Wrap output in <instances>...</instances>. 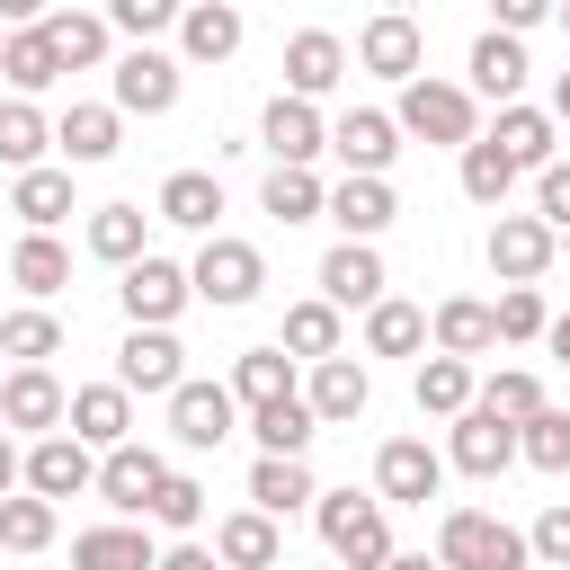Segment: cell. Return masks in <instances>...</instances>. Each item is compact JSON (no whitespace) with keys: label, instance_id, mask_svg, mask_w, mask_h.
Returning a JSON list of instances; mask_svg holds the SVG:
<instances>
[{"label":"cell","instance_id":"1","mask_svg":"<svg viewBox=\"0 0 570 570\" xmlns=\"http://www.w3.org/2000/svg\"><path fill=\"white\" fill-rule=\"evenodd\" d=\"M312 517H321V543L338 552V570H383L392 561V508L374 490H321Z\"/></svg>","mask_w":570,"mask_h":570},{"label":"cell","instance_id":"2","mask_svg":"<svg viewBox=\"0 0 570 570\" xmlns=\"http://www.w3.org/2000/svg\"><path fill=\"white\" fill-rule=\"evenodd\" d=\"M436 570H534L525 534L490 508H445L436 517Z\"/></svg>","mask_w":570,"mask_h":570},{"label":"cell","instance_id":"3","mask_svg":"<svg viewBox=\"0 0 570 570\" xmlns=\"http://www.w3.org/2000/svg\"><path fill=\"white\" fill-rule=\"evenodd\" d=\"M392 125H401V134H419V142H454V151H472V142H481V107H472V89H463V80H436V71H419V80L401 89Z\"/></svg>","mask_w":570,"mask_h":570},{"label":"cell","instance_id":"4","mask_svg":"<svg viewBox=\"0 0 570 570\" xmlns=\"http://www.w3.org/2000/svg\"><path fill=\"white\" fill-rule=\"evenodd\" d=\"M258 285H267V258H258V240H232V232H214V240L187 258V294H196V303H214V312H240V303H258Z\"/></svg>","mask_w":570,"mask_h":570},{"label":"cell","instance_id":"5","mask_svg":"<svg viewBox=\"0 0 570 570\" xmlns=\"http://www.w3.org/2000/svg\"><path fill=\"white\" fill-rule=\"evenodd\" d=\"M223 436H240V401H232V383H205V374H187V383L169 392V445H187V454H214Z\"/></svg>","mask_w":570,"mask_h":570},{"label":"cell","instance_id":"6","mask_svg":"<svg viewBox=\"0 0 570 570\" xmlns=\"http://www.w3.org/2000/svg\"><path fill=\"white\" fill-rule=\"evenodd\" d=\"M356 71H374V80L410 89V80L428 71V36H419V18H401V9L365 18V27H356Z\"/></svg>","mask_w":570,"mask_h":570},{"label":"cell","instance_id":"7","mask_svg":"<svg viewBox=\"0 0 570 570\" xmlns=\"http://www.w3.org/2000/svg\"><path fill=\"white\" fill-rule=\"evenodd\" d=\"M116 303H125V321H134V330H169V321H178V312H187L196 294H187V267L151 249V258H134V267H125Z\"/></svg>","mask_w":570,"mask_h":570},{"label":"cell","instance_id":"8","mask_svg":"<svg viewBox=\"0 0 570 570\" xmlns=\"http://www.w3.org/2000/svg\"><path fill=\"white\" fill-rule=\"evenodd\" d=\"M445 490V454L428 445V436H392L383 454H374V499L383 508H428Z\"/></svg>","mask_w":570,"mask_h":570},{"label":"cell","instance_id":"9","mask_svg":"<svg viewBox=\"0 0 570 570\" xmlns=\"http://www.w3.org/2000/svg\"><path fill=\"white\" fill-rule=\"evenodd\" d=\"M116 392H178L187 383V347H178V330H125V347H116V374H107Z\"/></svg>","mask_w":570,"mask_h":570},{"label":"cell","instance_id":"10","mask_svg":"<svg viewBox=\"0 0 570 570\" xmlns=\"http://www.w3.org/2000/svg\"><path fill=\"white\" fill-rule=\"evenodd\" d=\"M517 463V428L508 419H490L481 401L463 410V419H445V472H472V481H499Z\"/></svg>","mask_w":570,"mask_h":570},{"label":"cell","instance_id":"11","mask_svg":"<svg viewBox=\"0 0 570 570\" xmlns=\"http://www.w3.org/2000/svg\"><path fill=\"white\" fill-rule=\"evenodd\" d=\"M18 481H27V499H45V508H53V499H80V490L98 481V454H89L80 436H62V428H53V436H36V445H27Z\"/></svg>","mask_w":570,"mask_h":570},{"label":"cell","instance_id":"12","mask_svg":"<svg viewBox=\"0 0 570 570\" xmlns=\"http://www.w3.org/2000/svg\"><path fill=\"white\" fill-rule=\"evenodd\" d=\"M160 481H169V454L134 436V445H116V454H98V481H89V490H98V499H107V508H116V517L134 525V517L151 508V490H160Z\"/></svg>","mask_w":570,"mask_h":570},{"label":"cell","instance_id":"13","mask_svg":"<svg viewBox=\"0 0 570 570\" xmlns=\"http://www.w3.org/2000/svg\"><path fill=\"white\" fill-rule=\"evenodd\" d=\"M62 410H71V392L53 383V365H9V374H0V428H18L27 445L53 436Z\"/></svg>","mask_w":570,"mask_h":570},{"label":"cell","instance_id":"14","mask_svg":"<svg viewBox=\"0 0 570 570\" xmlns=\"http://www.w3.org/2000/svg\"><path fill=\"white\" fill-rule=\"evenodd\" d=\"M258 142H267V160H276V169H312V160L330 151V116L276 89V98H267V116H258Z\"/></svg>","mask_w":570,"mask_h":570},{"label":"cell","instance_id":"15","mask_svg":"<svg viewBox=\"0 0 570 570\" xmlns=\"http://www.w3.org/2000/svg\"><path fill=\"white\" fill-rule=\"evenodd\" d=\"M116 116H169L178 107V53H160V45H134L125 62H116V98H107Z\"/></svg>","mask_w":570,"mask_h":570},{"label":"cell","instance_id":"16","mask_svg":"<svg viewBox=\"0 0 570 570\" xmlns=\"http://www.w3.org/2000/svg\"><path fill=\"white\" fill-rule=\"evenodd\" d=\"M53 151H62V169H98V160L125 151V116L98 107V98H71V107L53 116Z\"/></svg>","mask_w":570,"mask_h":570},{"label":"cell","instance_id":"17","mask_svg":"<svg viewBox=\"0 0 570 570\" xmlns=\"http://www.w3.org/2000/svg\"><path fill=\"white\" fill-rule=\"evenodd\" d=\"M330 151L347 160V178H392V160H401V125H392L383 107H347V116L330 125Z\"/></svg>","mask_w":570,"mask_h":570},{"label":"cell","instance_id":"18","mask_svg":"<svg viewBox=\"0 0 570 570\" xmlns=\"http://www.w3.org/2000/svg\"><path fill=\"white\" fill-rule=\"evenodd\" d=\"M392 294V276H383V249H365V240H338L330 258H321V303L330 312H374Z\"/></svg>","mask_w":570,"mask_h":570},{"label":"cell","instance_id":"19","mask_svg":"<svg viewBox=\"0 0 570 570\" xmlns=\"http://www.w3.org/2000/svg\"><path fill=\"white\" fill-rule=\"evenodd\" d=\"M62 436H80L89 454L134 445V392H116V383H80V392H71V410H62Z\"/></svg>","mask_w":570,"mask_h":570},{"label":"cell","instance_id":"20","mask_svg":"<svg viewBox=\"0 0 570 570\" xmlns=\"http://www.w3.org/2000/svg\"><path fill=\"white\" fill-rule=\"evenodd\" d=\"M552 249H561V240H552L534 214H499V223H490V276H499V285H543Z\"/></svg>","mask_w":570,"mask_h":570},{"label":"cell","instance_id":"21","mask_svg":"<svg viewBox=\"0 0 570 570\" xmlns=\"http://www.w3.org/2000/svg\"><path fill=\"white\" fill-rule=\"evenodd\" d=\"M347 80V45L330 36V27H303V36H285V98H330Z\"/></svg>","mask_w":570,"mask_h":570},{"label":"cell","instance_id":"22","mask_svg":"<svg viewBox=\"0 0 570 570\" xmlns=\"http://www.w3.org/2000/svg\"><path fill=\"white\" fill-rule=\"evenodd\" d=\"M321 214L338 223V240H365V249H374V240L392 232V214H401V196H392V178H338Z\"/></svg>","mask_w":570,"mask_h":570},{"label":"cell","instance_id":"23","mask_svg":"<svg viewBox=\"0 0 570 570\" xmlns=\"http://www.w3.org/2000/svg\"><path fill=\"white\" fill-rule=\"evenodd\" d=\"M365 401H374V374H365L356 356H330V365H312V383H303V410H312L321 428H356Z\"/></svg>","mask_w":570,"mask_h":570},{"label":"cell","instance_id":"24","mask_svg":"<svg viewBox=\"0 0 570 570\" xmlns=\"http://www.w3.org/2000/svg\"><path fill=\"white\" fill-rule=\"evenodd\" d=\"M428 338H436V356L472 365V356H490V347H499V321H490V303H481V294H445V303L428 312Z\"/></svg>","mask_w":570,"mask_h":570},{"label":"cell","instance_id":"25","mask_svg":"<svg viewBox=\"0 0 570 570\" xmlns=\"http://www.w3.org/2000/svg\"><path fill=\"white\" fill-rule=\"evenodd\" d=\"M481 142H490V151H499V160H508L517 178H525V169H552V160H561V142H552V116H543V107H499V125H490Z\"/></svg>","mask_w":570,"mask_h":570},{"label":"cell","instance_id":"26","mask_svg":"<svg viewBox=\"0 0 570 570\" xmlns=\"http://www.w3.org/2000/svg\"><path fill=\"white\" fill-rule=\"evenodd\" d=\"M312 499H321L312 463H294V454H258V463H249V508H258V517L285 525V517H303Z\"/></svg>","mask_w":570,"mask_h":570},{"label":"cell","instance_id":"27","mask_svg":"<svg viewBox=\"0 0 570 570\" xmlns=\"http://www.w3.org/2000/svg\"><path fill=\"white\" fill-rule=\"evenodd\" d=\"M214 561H223V570H276V561H285V534H276V517H258V508H232V517H214Z\"/></svg>","mask_w":570,"mask_h":570},{"label":"cell","instance_id":"28","mask_svg":"<svg viewBox=\"0 0 570 570\" xmlns=\"http://www.w3.org/2000/svg\"><path fill=\"white\" fill-rule=\"evenodd\" d=\"M71 570H160V543L142 534V525H80L71 534Z\"/></svg>","mask_w":570,"mask_h":570},{"label":"cell","instance_id":"29","mask_svg":"<svg viewBox=\"0 0 570 570\" xmlns=\"http://www.w3.org/2000/svg\"><path fill=\"white\" fill-rule=\"evenodd\" d=\"M232 53H240V9H232V0L178 9V71H187V62H232Z\"/></svg>","mask_w":570,"mask_h":570},{"label":"cell","instance_id":"30","mask_svg":"<svg viewBox=\"0 0 570 570\" xmlns=\"http://www.w3.org/2000/svg\"><path fill=\"white\" fill-rule=\"evenodd\" d=\"M151 214H160V223H178V232H205V240H214V214H223V178H214V169H169Z\"/></svg>","mask_w":570,"mask_h":570},{"label":"cell","instance_id":"31","mask_svg":"<svg viewBox=\"0 0 570 570\" xmlns=\"http://www.w3.org/2000/svg\"><path fill=\"white\" fill-rule=\"evenodd\" d=\"M463 71H472V107H481V98H499V107H517V89H525V45L490 27V36L472 45V62H463Z\"/></svg>","mask_w":570,"mask_h":570},{"label":"cell","instance_id":"32","mask_svg":"<svg viewBox=\"0 0 570 570\" xmlns=\"http://www.w3.org/2000/svg\"><path fill=\"white\" fill-rule=\"evenodd\" d=\"M80 240H89V258H107V267H134V258H151V214H142V205H98Z\"/></svg>","mask_w":570,"mask_h":570},{"label":"cell","instance_id":"33","mask_svg":"<svg viewBox=\"0 0 570 570\" xmlns=\"http://www.w3.org/2000/svg\"><path fill=\"white\" fill-rule=\"evenodd\" d=\"M240 428L258 436V454H312V436H321V419L303 410V392H285V401H267V410H240Z\"/></svg>","mask_w":570,"mask_h":570},{"label":"cell","instance_id":"34","mask_svg":"<svg viewBox=\"0 0 570 570\" xmlns=\"http://www.w3.org/2000/svg\"><path fill=\"white\" fill-rule=\"evenodd\" d=\"M36 27H45V45H53L62 71H98V62H107V18H98V9H53V18H36Z\"/></svg>","mask_w":570,"mask_h":570},{"label":"cell","instance_id":"35","mask_svg":"<svg viewBox=\"0 0 570 570\" xmlns=\"http://www.w3.org/2000/svg\"><path fill=\"white\" fill-rule=\"evenodd\" d=\"M285 392H303L285 347H240V356H232V401H240V410H267V401H285Z\"/></svg>","mask_w":570,"mask_h":570},{"label":"cell","instance_id":"36","mask_svg":"<svg viewBox=\"0 0 570 570\" xmlns=\"http://www.w3.org/2000/svg\"><path fill=\"white\" fill-rule=\"evenodd\" d=\"M0 80L36 107V89H53L62 80V62H53V45H45V27H18V36H0Z\"/></svg>","mask_w":570,"mask_h":570},{"label":"cell","instance_id":"37","mask_svg":"<svg viewBox=\"0 0 570 570\" xmlns=\"http://www.w3.org/2000/svg\"><path fill=\"white\" fill-rule=\"evenodd\" d=\"M365 356H428V312L401 303V294H383L365 312Z\"/></svg>","mask_w":570,"mask_h":570},{"label":"cell","instance_id":"38","mask_svg":"<svg viewBox=\"0 0 570 570\" xmlns=\"http://www.w3.org/2000/svg\"><path fill=\"white\" fill-rule=\"evenodd\" d=\"M45 151H53V125H45V107H27V98H0V169H45Z\"/></svg>","mask_w":570,"mask_h":570},{"label":"cell","instance_id":"39","mask_svg":"<svg viewBox=\"0 0 570 570\" xmlns=\"http://www.w3.org/2000/svg\"><path fill=\"white\" fill-rule=\"evenodd\" d=\"M9 214H18L27 232H53V223L71 214V169H27V178H9Z\"/></svg>","mask_w":570,"mask_h":570},{"label":"cell","instance_id":"40","mask_svg":"<svg viewBox=\"0 0 570 570\" xmlns=\"http://www.w3.org/2000/svg\"><path fill=\"white\" fill-rule=\"evenodd\" d=\"M9 276H18V294H36V303H45V294H62V285H71V249H62L53 232H27V240L9 249Z\"/></svg>","mask_w":570,"mask_h":570},{"label":"cell","instance_id":"41","mask_svg":"<svg viewBox=\"0 0 570 570\" xmlns=\"http://www.w3.org/2000/svg\"><path fill=\"white\" fill-rule=\"evenodd\" d=\"M338 338H347V330H338V312L312 294V303H294V312H285V338H276V347H285V356H303V365H330V356H347Z\"/></svg>","mask_w":570,"mask_h":570},{"label":"cell","instance_id":"42","mask_svg":"<svg viewBox=\"0 0 570 570\" xmlns=\"http://www.w3.org/2000/svg\"><path fill=\"white\" fill-rule=\"evenodd\" d=\"M410 392H419V410H428V419H463L481 383H472V365H454V356H419Z\"/></svg>","mask_w":570,"mask_h":570},{"label":"cell","instance_id":"43","mask_svg":"<svg viewBox=\"0 0 570 570\" xmlns=\"http://www.w3.org/2000/svg\"><path fill=\"white\" fill-rule=\"evenodd\" d=\"M0 356H9V365H45V356H62V321H53L45 303L0 312Z\"/></svg>","mask_w":570,"mask_h":570},{"label":"cell","instance_id":"44","mask_svg":"<svg viewBox=\"0 0 570 570\" xmlns=\"http://www.w3.org/2000/svg\"><path fill=\"white\" fill-rule=\"evenodd\" d=\"M258 205L294 232V223H321V205H330V187L312 178V169H267V187H258Z\"/></svg>","mask_w":570,"mask_h":570},{"label":"cell","instance_id":"45","mask_svg":"<svg viewBox=\"0 0 570 570\" xmlns=\"http://www.w3.org/2000/svg\"><path fill=\"white\" fill-rule=\"evenodd\" d=\"M472 401H481L490 419H508V428H525V419L543 410V374H525V365H499V374H490V383H481Z\"/></svg>","mask_w":570,"mask_h":570},{"label":"cell","instance_id":"46","mask_svg":"<svg viewBox=\"0 0 570 570\" xmlns=\"http://www.w3.org/2000/svg\"><path fill=\"white\" fill-rule=\"evenodd\" d=\"M517 463H534V472H570V410H534L525 428H517Z\"/></svg>","mask_w":570,"mask_h":570},{"label":"cell","instance_id":"47","mask_svg":"<svg viewBox=\"0 0 570 570\" xmlns=\"http://www.w3.org/2000/svg\"><path fill=\"white\" fill-rule=\"evenodd\" d=\"M490 321H499V347H534L552 312H543V294H534V285H499V303H490Z\"/></svg>","mask_w":570,"mask_h":570},{"label":"cell","instance_id":"48","mask_svg":"<svg viewBox=\"0 0 570 570\" xmlns=\"http://www.w3.org/2000/svg\"><path fill=\"white\" fill-rule=\"evenodd\" d=\"M142 517H151V525H169V534H196V525H205V481H196V472H169V481L151 490V508H142Z\"/></svg>","mask_w":570,"mask_h":570},{"label":"cell","instance_id":"49","mask_svg":"<svg viewBox=\"0 0 570 570\" xmlns=\"http://www.w3.org/2000/svg\"><path fill=\"white\" fill-rule=\"evenodd\" d=\"M53 525H62V517H53L45 499H27V490H18V499H0V552H45V543H53Z\"/></svg>","mask_w":570,"mask_h":570},{"label":"cell","instance_id":"50","mask_svg":"<svg viewBox=\"0 0 570 570\" xmlns=\"http://www.w3.org/2000/svg\"><path fill=\"white\" fill-rule=\"evenodd\" d=\"M98 18H107V36H134V45H151V36H169V27H178V0H107Z\"/></svg>","mask_w":570,"mask_h":570},{"label":"cell","instance_id":"51","mask_svg":"<svg viewBox=\"0 0 570 570\" xmlns=\"http://www.w3.org/2000/svg\"><path fill=\"white\" fill-rule=\"evenodd\" d=\"M508 187H517V169H508L490 142H472V151H463V196L490 205V214H508Z\"/></svg>","mask_w":570,"mask_h":570},{"label":"cell","instance_id":"52","mask_svg":"<svg viewBox=\"0 0 570 570\" xmlns=\"http://www.w3.org/2000/svg\"><path fill=\"white\" fill-rule=\"evenodd\" d=\"M525 552H534L543 570H570V499H552V508L525 525Z\"/></svg>","mask_w":570,"mask_h":570},{"label":"cell","instance_id":"53","mask_svg":"<svg viewBox=\"0 0 570 570\" xmlns=\"http://www.w3.org/2000/svg\"><path fill=\"white\" fill-rule=\"evenodd\" d=\"M534 223L561 240L570 232V160H552V169H534Z\"/></svg>","mask_w":570,"mask_h":570},{"label":"cell","instance_id":"54","mask_svg":"<svg viewBox=\"0 0 570 570\" xmlns=\"http://www.w3.org/2000/svg\"><path fill=\"white\" fill-rule=\"evenodd\" d=\"M552 9L543 0H499V36H525V27H543Z\"/></svg>","mask_w":570,"mask_h":570},{"label":"cell","instance_id":"55","mask_svg":"<svg viewBox=\"0 0 570 570\" xmlns=\"http://www.w3.org/2000/svg\"><path fill=\"white\" fill-rule=\"evenodd\" d=\"M160 570H223V561H214V543H169Z\"/></svg>","mask_w":570,"mask_h":570},{"label":"cell","instance_id":"56","mask_svg":"<svg viewBox=\"0 0 570 570\" xmlns=\"http://www.w3.org/2000/svg\"><path fill=\"white\" fill-rule=\"evenodd\" d=\"M18 463H27V454H18V436L0 428V499H18Z\"/></svg>","mask_w":570,"mask_h":570},{"label":"cell","instance_id":"57","mask_svg":"<svg viewBox=\"0 0 570 570\" xmlns=\"http://www.w3.org/2000/svg\"><path fill=\"white\" fill-rule=\"evenodd\" d=\"M543 347H552V356L570 365V312H552V321H543Z\"/></svg>","mask_w":570,"mask_h":570},{"label":"cell","instance_id":"58","mask_svg":"<svg viewBox=\"0 0 570 570\" xmlns=\"http://www.w3.org/2000/svg\"><path fill=\"white\" fill-rule=\"evenodd\" d=\"M383 570H436V561H428V552H392Z\"/></svg>","mask_w":570,"mask_h":570},{"label":"cell","instance_id":"59","mask_svg":"<svg viewBox=\"0 0 570 570\" xmlns=\"http://www.w3.org/2000/svg\"><path fill=\"white\" fill-rule=\"evenodd\" d=\"M552 116H561V125H570V71H561V80H552Z\"/></svg>","mask_w":570,"mask_h":570},{"label":"cell","instance_id":"60","mask_svg":"<svg viewBox=\"0 0 570 570\" xmlns=\"http://www.w3.org/2000/svg\"><path fill=\"white\" fill-rule=\"evenodd\" d=\"M561 36H570V9H561Z\"/></svg>","mask_w":570,"mask_h":570}]
</instances>
